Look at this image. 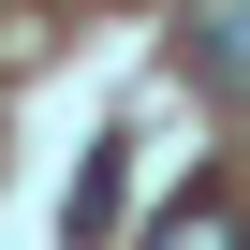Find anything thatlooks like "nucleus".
I'll return each mask as SVG.
<instances>
[{
	"label": "nucleus",
	"instance_id": "1",
	"mask_svg": "<svg viewBox=\"0 0 250 250\" xmlns=\"http://www.w3.org/2000/svg\"><path fill=\"white\" fill-rule=\"evenodd\" d=\"M177 59H191L206 103H250V0H191L177 15Z\"/></svg>",
	"mask_w": 250,
	"mask_h": 250
},
{
	"label": "nucleus",
	"instance_id": "2",
	"mask_svg": "<svg viewBox=\"0 0 250 250\" xmlns=\"http://www.w3.org/2000/svg\"><path fill=\"white\" fill-rule=\"evenodd\" d=\"M147 250H250V221H235V206H221V191H177V206H162V235H147Z\"/></svg>",
	"mask_w": 250,
	"mask_h": 250
},
{
	"label": "nucleus",
	"instance_id": "3",
	"mask_svg": "<svg viewBox=\"0 0 250 250\" xmlns=\"http://www.w3.org/2000/svg\"><path fill=\"white\" fill-rule=\"evenodd\" d=\"M103 221H118V133H103L88 177H74V250H103Z\"/></svg>",
	"mask_w": 250,
	"mask_h": 250
}]
</instances>
